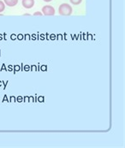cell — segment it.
<instances>
[{
    "label": "cell",
    "instance_id": "52a82bcc",
    "mask_svg": "<svg viewBox=\"0 0 125 148\" xmlns=\"http://www.w3.org/2000/svg\"><path fill=\"white\" fill-rule=\"evenodd\" d=\"M46 69H47V66H46V65H43V66H41L42 71H46Z\"/></svg>",
    "mask_w": 125,
    "mask_h": 148
},
{
    "label": "cell",
    "instance_id": "30bf717a",
    "mask_svg": "<svg viewBox=\"0 0 125 148\" xmlns=\"http://www.w3.org/2000/svg\"><path fill=\"white\" fill-rule=\"evenodd\" d=\"M44 2H51V1H52V0H43Z\"/></svg>",
    "mask_w": 125,
    "mask_h": 148
},
{
    "label": "cell",
    "instance_id": "8fae6325",
    "mask_svg": "<svg viewBox=\"0 0 125 148\" xmlns=\"http://www.w3.org/2000/svg\"><path fill=\"white\" fill-rule=\"evenodd\" d=\"M39 100H40V101H43V100H44V99H43V98H40V99H39Z\"/></svg>",
    "mask_w": 125,
    "mask_h": 148
},
{
    "label": "cell",
    "instance_id": "8992f818",
    "mask_svg": "<svg viewBox=\"0 0 125 148\" xmlns=\"http://www.w3.org/2000/svg\"><path fill=\"white\" fill-rule=\"evenodd\" d=\"M69 1H70L71 3H73V4H75V5L80 4V3L82 2V0H69Z\"/></svg>",
    "mask_w": 125,
    "mask_h": 148
},
{
    "label": "cell",
    "instance_id": "6da1fadb",
    "mask_svg": "<svg viewBox=\"0 0 125 148\" xmlns=\"http://www.w3.org/2000/svg\"><path fill=\"white\" fill-rule=\"evenodd\" d=\"M58 12L61 16H70L72 14V7L69 3H62L58 8Z\"/></svg>",
    "mask_w": 125,
    "mask_h": 148
},
{
    "label": "cell",
    "instance_id": "7c38bea8",
    "mask_svg": "<svg viewBox=\"0 0 125 148\" xmlns=\"http://www.w3.org/2000/svg\"><path fill=\"white\" fill-rule=\"evenodd\" d=\"M23 16H31V15L30 14H24Z\"/></svg>",
    "mask_w": 125,
    "mask_h": 148
},
{
    "label": "cell",
    "instance_id": "5bb4252c",
    "mask_svg": "<svg viewBox=\"0 0 125 148\" xmlns=\"http://www.w3.org/2000/svg\"><path fill=\"white\" fill-rule=\"evenodd\" d=\"M1 85H2V82H0V86H1Z\"/></svg>",
    "mask_w": 125,
    "mask_h": 148
},
{
    "label": "cell",
    "instance_id": "4fadbf2b",
    "mask_svg": "<svg viewBox=\"0 0 125 148\" xmlns=\"http://www.w3.org/2000/svg\"><path fill=\"white\" fill-rule=\"evenodd\" d=\"M18 101H19V102H20V101H21V98H19V99H18Z\"/></svg>",
    "mask_w": 125,
    "mask_h": 148
},
{
    "label": "cell",
    "instance_id": "7a4b0ae2",
    "mask_svg": "<svg viewBox=\"0 0 125 148\" xmlns=\"http://www.w3.org/2000/svg\"><path fill=\"white\" fill-rule=\"evenodd\" d=\"M42 13L45 16H53L55 15V9L51 5H45L42 8Z\"/></svg>",
    "mask_w": 125,
    "mask_h": 148
},
{
    "label": "cell",
    "instance_id": "3957f363",
    "mask_svg": "<svg viewBox=\"0 0 125 148\" xmlns=\"http://www.w3.org/2000/svg\"><path fill=\"white\" fill-rule=\"evenodd\" d=\"M34 0H22L21 3L25 9H31L34 5Z\"/></svg>",
    "mask_w": 125,
    "mask_h": 148
},
{
    "label": "cell",
    "instance_id": "277c9868",
    "mask_svg": "<svg viewBox=\"0 0 125 148\" xmlns=\"http://www.w3.org/2000/svg\"><path fill=\"white\" fill-rule=\"evenodd\" d=\"M3 1H4V3L9 7H14L18 3V0H3Z\"/></svg>",
    "mask_w": 125,
    "mask_h": 148
},
{
    "label": "cell",
    "instance_id": "ba28073f",
    "mask_svg": "<svg viewBox=\"0 0 125 148\" xmlns=\"http://www.w3.org/2000/svg\"><path fill=\"white\" fill-rule=\"evenodd\" d=\"M34 16H42V13L41 12H39V11H37V12H34Z\"/></svg>",
    "mask_w": 125,
    "mask_h": 148
},
{
    "label": "cell",
    "instance_id": "9c48e42d",
    "mask_svg": "<svg viewBox=\"0 0 125 148\" xmlns=\"http://www.w3.org/2000/svg\"><path fill=\"white\" fill-rule=\"evenodd\" d=\"M14 69H15L16 71H18V70H20V69H20V66H18V65H16V66L14 67Z\"/></svg>",
    "mask_w": 125,
    "mask_h": 148
},
{
    "label": "cell",
    "instance_id": "5b68a950",
    "mask_svg": "<svg viewBox=\"0 0 125 148\" xmlns=\"http://www.w3.org/2000/svg\"><path fill=\"white\" fill-rule=\"evenodd\" d=\"M5 10V3L3 1H0V13Z\"/></svg>",
    "mask_w": 125,
    "mask_h": 148
}]
</instances>
